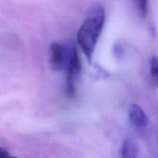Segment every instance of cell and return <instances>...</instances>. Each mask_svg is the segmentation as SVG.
Instances as JSON below:
<instances>
[{"label": "cell", "mask_w": 158, "mask_h": 158, "mask_svg": "<svg viewBox=\"0 0 158 158\" xmlns=\"http://www.w3.org/2000/svg\"><path fill=\"white\" fill-rule=\"evenodd\" d=\"M138 149L135 142L131 139L124 140L120 150L122 158H137Z\"/></svg>", "instance_id": "obj_5"}, {"label": "cell", "mask_w": 158, "mask_h": 158, "mask_svg": "<svg viewBox=\"0 0 158 158\" xmlns=\"http://www.w3.org/2000/svg\"><path fill=\"white\" fill-rule=\"evenodd\" d=\"M129 118L131 123L137 127H144L148 124L146 114L139 105L134 103L129 108Z\"/></svg>", "instance_id": "obj_4"}, {"label": "cell", "mask_w": 158, "mask_h": 158, "mask_svg": "<svg viewBox=\"0 0 158 158\" xmlns=\"http://www.w3.org/2000/svg\"><path fill=\"white\" fill-rule=\"evenodd\" d=\"M65 50L62 44L53 42L49 46V65L53 71H60L64 66Z\"/></svg>", "instance_id": "obj_3"}, {"label": "cell", "mask_w": 158, "mask_h": 158, "mask_svg": "<svg viewBox=\"0 0 158 158\" xmlns=\"http://www.w3.org/2000/svg\"><path fill=\"white\" fill-rule=\"evenodd\" d=\"M0 158H16L14 156L11 155L6 149L3 148H1L0 149Z\"/></svg>", "instance_id": "obj_8"}, {"label": "cell", "mask_w": 158, "mask_h": 158, "mask_svg": "<svg viewBox=\"0 0 158 158\" xmlns=\"http://www.w3.org/2000/svg\"><path fill=\"white\" fill-rule=\"evenodd\" d=\"M81 71V61L79 52L76 47H72L69 52V61L66 75V91L69 97H73L76 95V81Z\"/></svg>", "instance_id": "obj_2"}, {"label": "cell", "mask_w": 158, "mask_h": 158, "mask_svg": "<svg viewBox=\"0 0 158 158\" xmlns=\"http://www.w3.org/2000/svg\"><path fill=\"white\" fill-rule=\"evenodd\" d=\"M134 2L141 16H146L148 11V0H134Z\"/></svg>", "instance_id": "obj_7"}, {"label": "cell", "mask_w": 158, "mask_h": 158, "mask_svg": "<svg viewBox=\"0 0 158 158\" xmlns=\"http://www.w3.org/2000/svg\"><path fill=\"white\" fill-rule=\"evenodd\" d=\"M104 23V7L97 4L90 8L86 19L77 32V43L89 61L92 59Z\"/></svg>", "instance_id": "obj_1"}, {"label": "cell", "mask_w": 158, "mask_h": 158, "mask_svg": "<svg viewBox=\"0 0 158 158\" xmlns=\"http://www.w3.org/2000/svg\"><path fill=\"white\" fill-rule=\"evenodd\" d=\"M150 78L154 85H158V57H153L150 61Z\"/></svg>", "instance_id": "obj_6"}]
</instances>
